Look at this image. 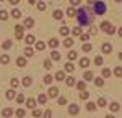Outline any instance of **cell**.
I'll return each instance as SVG.
<instances>
[{
	"label": "cell",
	"instance_id": "1",
	"mask_svg": "<svg viewBox=\"0 0 122 118\" xmlns=\"http://www.w3.org/2000/svg\"><path fill=\"white\" fill-rule=\"evenodd\" d=\"M90 10H91L90 7H88V8H78V12H76V18H78L80 26H88V25L93 21V17H91Z\"/></svg>",
	"mask_w": 122,
	"mask_h": 118
},
{
	"label": "cell",
	"instance_id": "2",
	"mask_svg": "<svg viewBox=\"0 0 122 118\" xmlns=\"http://www.w3.org/2000/svg\"><path fill=\"white\" fill-rule=\"evenodd\" d=\"M93 10L96 15H103V13H106V10H107V7H106V3L104 2H101V0H96L93 3Z\"/></svg>",
	"mask_w": 122,
	"mask_h": 118
},
{
	"label": "cell",
	"instance_id": "3",
	"mask_svg": "<svg viewBox=\"0 0 122 118\" xmlns=\"http://www.w3.org/2000/svg\"><path fill=\"white\" fill-rule=\"evenodd\" d=\"M101 30L106 31L107 35H114V33H116V28H114L109 21H103V23H101Z\"/></svg>",
	"mask_w": 122,
	"mask_h": 118
},
{
	"label": "cell",
	"instance_id": "4",
	"mask_svg": "<svg viewBox=\"0 0 122 118\" xmlns=\"http://www.w3.org/2000/svg\"><path fill=\"white\" fill-rule=\"evenodd\" d=\"M47 97H51V98L59 97V88L57 87H49V90H47Z\"/></svg>",
	"mask_w": 122,
	"mask_h": 118
},
{
	"label": "cell",
	"instance_id": "5",
	"mask_svg": "<svg viewBox=\"0 0 122 118\" xmlns=\"http://www.w3.org/2000/svg\"><path fill=\"white\" fill-rule=\"evenodd\" d=\"M23 25H15V31H16V39H23Z\"/></svg>",
	"mask_w": 122,
	"mask_h": 118
},
{
	"label": "cell",
	"instance_id": "6",
	"mask_svg": "<svg viewBox=\"0 0 122 118\" xmlns=\"http://www.w3.org/2000/svg\"><path fill=\"white\" fill-rule=\"evenodd\" d=\"M78 112H80V107H78L76 103L68 105V113H70V115H78Z\"/></svg>",
	"mask_w": 122,
	"mask_h": 118
},
{
	"label": "cell",
	"instance_id": "7",
	"mask_svg": "<svg viewBox=\"0 0 122 118\" xmlns=\"http://www.w3.org/2000/svg\"><path fill=\"white\" fill-rule=\"evenodd\" d=\"M25 28H33L34 26V20L31 18V17H28V18L25 20V25H23Z\"/></svg>",
	"mask_w": 122,
	"mask_h": 118
},
{
	"label": "cell",
	"instance_id": "8",
	"mask_svg": "<svg viewBox=\"0 0 122 118\" xmlns=\"http://www.w3.org/2000/svg\"><path fill=\"white\" fill-rule=\"evenodd\" d=\"M88 66H90V59H88V58H81V59H80V67L86 69Z\"/></svg>",
	"mask_w": 122,
	"mask_h": 118
},
{
	"label": "cell",
	"instance_id": "9",
	"mask_svg": "<svg viewBox=\"0 0 122 118\" xmlns=\"http://www.w3.org/2000/svg\"><path fill=\"white\" fill-rule=\"evenodd\" d=\"M26 107L31 108V110H34V107H36V100H34V98H28V100H26Z\"/></svg>",
	"mask_w": 122,
	"mask_h": 118
},
{
	"label": "cell",
	"instance_id": "10",
	"mask_svg": "<svg viewBox=\"0 0 122 118\" xmlns=\"http://www.w3.org/2000/svg\"><path fill=\"white\" fill-rule=\"evenodd\" d=\"M101 49H103V53H106V54H107V53H111V51H112V46H111L109 43H104L103 46H101Z\"/></svg>",
	"mask_w": 122,
	"mask_h": 118
},
{
	"label": "cell",
	"instance_id": "11",
	"mask_svg": "<svg viewBox=\"0 0 122 118\" xmlns=\"http://www.w3.org/2000/svg\"><path fill=\"white\" fill-rule=\"evenodd\" d=\"M109 108H111V112H119V108H121V105L117 103V102H112V103H109Z\"/></svg>",
	"mask_w": 122,
	"mask_h": 118
},
{
	"label": "cell",
	"instance_id": "12",
	"mask_svg": "<svg viewBox=\"0 0 122 118\" xmlns=\"http://www.w3.org/2000/svg\"><path fill=\"white\" fill-rule=\"evenodd\" d=\"M56 80H60V82L65 80V72H64V71H59L56 74Z\"/></svg>",
	"mask_w": 122,
	"mask_h": 118
},
{
	"label": "cell",
	"instance_id": "13",
	"mask_svg": "<svg viewBox=\"0 0 122 118\" xmlns=\"http://www.w3.org/2000/svg\"><path fill=\"white\" fill-rule=\"evenodd\" d=\"M2 115H3L5 118H8V117H11V115H13V110H11V108H3Z\"/></svg>",
	"mask_w": 122,
	"mask_h": 118
},
{
	"label": "cell",
	"instance_id": "14",
	"mask_svg": "<svg viewBox=\"0 0 122 118\" xmlns=\"http://www.w3.org/2000/svg\"><path fill=\"white\" fill-rule=\"evenodd\" d=\"M54 18L56 20H62L64 18V12H62V10H56V12H54Z\"/></svg>",
	"mask_w": 122,
	"mask_h": 118
},
{
	"label": "cell",
	"instance_id": "15",
	"mask_svg": "<svg viewBox=\"0 0 122 118\" xmlns=\"http://www.w3.org/2000/svg\"><path fill=\"white\" fill-rule=\"evenodd\" d=\"M0 62H2V64H8L10 62V56L8 54H2V56H0Z\"/></svg>",
	"mask_w": 122,
	"mask_h": 118
},
{
	"label": "cell",
	"instance_id": "16",
	"mask_svg": "<svg viewBox=\"0 0 122 118\" xmlns=\"http://www.w3.org/2000/svg\"><path fill=\"white\" fill-rule=\"evenodd\" d=\"M59 33H60L62 36H68V33H70V30H68V26H62V28L59 30Z\"/></svg>",
	"mask_w": 122,
	"mask_h": 118
},
{
	"label": "cell",
	"instance_id": "17",
	"mask_svg": "<svg viewBox=\"0 0 122 118\" xmlns=\"http://www.w3.org/2000/svg\"><path fill=\"white\" fill-rule=\"evenodd\" d=\"M78 95H80V100H88V97H90V92H86V90H81Z\"/></svg>",
	"mask_w": 122,
	"mask_h": 118
},
{
	"label": "cell",
	"instance_id": "18",
	"mask_svg": "<svg viewBox=\"0 0 122 118\" xmlns=\"http://www.w3.org/2000/svg\"><path fill=\"white\" fill-rule=\"evenodd\" d=\"M38 102H39V103H46V102H47V95H46V94H39V95H38Z\"/></svg>",
	"mask_w": 122,
	"mask_h": 118
},
{
	"label": "cell",
	"instance_id": "19",
	"mask_svg": "<svg viewBox=\"0 0 122 118\" xmlns=\"http://www.w3.org/2000/svg\"><path fill=\"white\" fill-rule=\"evenodd\" d=\"M10 15H11L13 18H20V17H21V12H20L18 8H13V10H11V13H10Z\"/></svg>",
	"mask_w": 122,
	"mask_h": 118
},
{
	"label": "cell",
	"instance_id": "20",
	"mask_svg": "<svg viewBox=\"0 0 122 118\" xmlns=\"http://www.w3.org/2000/svg\"><path fill=\"white\" fill-rule=\"evenodd\" d=\"M5 95H7L8 100H13V98H15V90H13V88H10V90H7V94H5Z\"/></svg>",
	"mask_w": 122,
	"mask_h": 118
},
{
	"label": "cell",
	"instance_id": "21",
	"mask_svg": "<svg viewBox=\"0 0 122 118\" xmlns=\"http://www.w3.org/2000/svg\"><path fill=\"white\" fill-rule=\"evenodd\" d=\"M86 110H88V112H94V110H96V103L88 102V103H86Z\"/></svg>",
	"mask_w": 122,
	"mask_h": 118
},
{
	"label": "cell",
	"instance_id": "22",
	"mask_svg": "<svg viewBox=\"0 0 122 118\" xmlns=\"http://www.w3.org/2000/svg\"><path fill=\"white\" fill-rule=\"evenodd\" d=\"M7 18H8V12H7V10H0V20L5 21Z\"/></svg>",
	"mask_w": 122,
	"mask_h": 118
},
{
	"label": "cell",
	"instance_id": "23",
	"mask_svg": "<svg viewBox=\"0 0 122 118\" xmlns=\"http://www.w3.org/2000/svg\"><path fill=\"white\" fill-rule=\"evenodd\" d=\"M36 49H38V51H44V49H46V43L38 41V43H36Z\"/></svg>",
	"mask_w": 122,
	"mask_h": 118
},
{
	"label": "cell",
	"instance_id": "24",
	"mask_svg": "<svg viewBox=\"0 0 122 118\" xmlns=\"http://www.w3.org/2000/svg\"><path fill=\"white\" fill-rule=\"evenodd\" d=\"M51 59H52V61H60V54H59L57 51H52V53H51Z\"/></svg>",
	"mask_w": 122,
	"mask_h": 118
},
{
	"label": "cell",
	"instance_id": "25",
	"mask_svg": "<svg viewBox=\"0 0 122 118\" xmlns=\"http://www.w3.org/2000/svg\"><path fill=\"white\" fill-rule=\"evenodd\" d=\"M75 85H76V88H78V90H85V87H86L85 80H78V82H76Z\"/></svg>",
	"mask_w": 122,
	"mask_h": 118
},
{
	"label": "cell",
	"instance_id": "26",
	"mask_svg": "<svg viewBox=\"0 0 122 118\" xmlns=\"http://www.w3.org/2000/svg\"><path fill=\"white\" fill-rule=\"evenodd\" d=\"M75 84H76L75 77H67V85H68V87H73Z\"/></svg>",
	"mask_w": 122,
	"mask_h": 118
},
{
	"label": "cell",
	"instance_id": "27",
	"mask_svg": "<svg viewBox=\"0 0 122 118\" xmlns=\"http://www.w3.org/2000/svg\"><path fill=\"white\" fill-rule=\"evenodd\" d=\"M83 79L85 80H93V72H91V71H86L85 76H83Z\"/></svg>",
	"mask_w": 122,
	"mask_h": 118
},
{
	"label": "cell",
	"instance_id": "28",
	"mask_svg": "<svg viewBox=\"0 0 122 118\" xmlns=\"http://www.w3.org/2000/svg\"><path fill=\"white\" fill-rule=\"evenodd\" d=\"M49 46H51V48H52V49H54V48H57V46H59V41H57L56 38L49 39Z\"/></svg>",
	"mask_w": 122,
	"mask_h": 118
},
{
	"label": "cell",
	"instance_id": "29",
	"mask_svg": "<svg viewBox=\"0 0 122 118\" xmlns=\"http://www.w3.org/2000/svg\"><path fill=\"white\" fill-rule=\"evenodd\" d=\"M101 74H103V77H106V79H107V77H111V74H112V72H111V71H109L107 67H104L103 71H101Z\"/></svg>",
	"mask_w": 122,
	"mask_h": 118
},
{
	"label": "cell",
	"instance_id": "30",
	"mask_svg": "<svg viewBox=\"0 0 122 118\" xmlns=\"http://www.w3.org/2000/svg\"><path fill=\"white\" fill-rule=\"evenodd\" d=\"M94 84H96L98 87H103V85H104V79L103 77H96V79H94Z\"/></svg>",
	"mask_w": 122,
	"mask_h": 118
},
{
	"label": "cell",
	"instance_id": "31",
	"mask_svg": "<svg viewBox=\"0 0 122 118\" xmlns=\"http://www.w3.org/2000/svg\"><path fill=\"white\" fill-rule=\"evenodd\" d=\"M16 64H18L20 67H25V66H26V59L25 58H18L16 59Z\"/></svg>",
	"mask_w": 122,
	"mask_h": 118
},
{
	"label": "cell",
	"instance_id": "32",
	"mask_svg": "<svg viewBox=\"0 0 122 118\" xmlns=\"http://www.w3.org/2000/svg\"><path fill=\"white\" fill-rule=\"evenodd\" d=\"M106 105H107V102H106V98H104V97L98 98V107H106Z\"/></svg>",
	"mask_w": 122,
	"mask_h": 118
},
{
	"label": "cell",
	"instance_id": "33",
	"mask_svg": "<svg viewBox=\"0 0 122 118\" xmlns=\"http://www.w3.org/2000/svg\"><path fill=\"white\" fill-rule=\"evenodd\" d=\"M65 71L67 72H73V71H75V66H73L72 62H67L65 64Z\"/></svg>",
	"mask_w": 122,
	"mask_h": 118
},
{
	"label": "cell",
	"instance_id": "34",
	"mask_svg": "<svg viewBox=\"0 0 122 118\" xmlns=\"http://www.w3.org/2000/svg\"><path fill=\"white\" fill-rule=\"evenodd\" d=\"M31 84H33V79L31 77H25L23 79V85H25V87H29Z\"/></svg>",
	"mask_w": 122,
	"mask_h": 118
},
{
	"label": "cell",
	"instance_id": "35",
	"mask_svg": "<svg viewBox=\"0 0 122 118\" xmlns=\"http://www.w3.org/2000/svg\"><path fill=\"white\" fill-rule=\"evenodd\" d=\"M114 76L116 77H122V67L121 66H117V67L114 69Z\"/></svg>",
	"mask_w": 122,
	"mask_h": 118
},
{
	"label": "cell",
	"instance_id": "36",
	"mask_svg": "<svg viewBox=\"0 0 122 118\" xmlns=\"http://www.w3.org/2000/svg\"><path fill=\"white\" fill-rule=\"evenodd\" d=\"M46 2H42V0H41V2H38V10L39 12H44V10H46Z\"/></svg>",
	"mask_w": 122,
	"mask_h": 118
},
{
	"label": "cell",
	"instance_id": "37",
	"mask_svg": "<svg viewBox=\"0 0 122 118\" xmlns=\"http://www.w3.org/2000/svg\"><path fill=\"white\" fill-rule=\"evenodd\" d=\"M52 80H54V77H52L51 74H47L46 77H44V84H47V85H51V84H52Z\"/></svg>",
	"mask_w": 122,
	"mask_h": 118
},
{
	"label": "cell",
	"instance_id": "38",
	"mask_svg": "<svg viewBox=\"0 0 122 118\" xmlns=\"http://www.w3.org/2000/svg\"><path fill=\"white\" fill-rule=\"evenodd\" d=\"M64 46H65V48H72V46H73V39L67 38L65 41H64Z\"/></svg>",
	"mask_w": 122,
	"mask_h": 118
},
{
	"label": "cell",
	"instance_id": "39",
	"mask_svg": "<svg viewBox=\"0 0 122 118\" xmlns=\"http://www.w3.org/2000/svg\"><path fill=\"white\" fill-rule=\"evenodd\" d=\"M15 113H16V117H18V118H23V117H25V115H26V112H25L23 108H18V110H16Z\"/></svg>",
	"mask_w": 122,
	"mask_h": 118
},
{
	"label": "cell",
	"instance_id": "40",
	"mask_svg": "<svg viewBox=\"0 0 122 118\" xmlns=\"http://www.w3.org/2000/svg\"><path fill=\"white\" fill-rule=\"evenodd\" d=\"M76 58H78L76 51H70V53H68V59H70V61H75Z\"/></svg>",
	"mask_w": 122,
	"mask_h": 118
},
{
	"label": "cell",
	"instance_id": "41",
	"mask_svg": "<svg viewBox=\"0 0 122 118\" xmlns=\"http://www.w3.org/2000/svg\"><path fill=\"white\" fill-rule=\"evenodd\" d=\"M44 67L49 71V69H52V59H46L44 61Z\"/></svg>",
	"mask_w": 122,
	"mask_h": 118
},
{
	"label": "cell",
	"instance_id": "42",
	"mask_svg": "<svg viewBox=\"0 0 122 118\" xmlns=\"http://www.w3.org/2000/svg\"><path fill=\"white\" fill-rule=\"evenodd\" d=\"M25 41H26V43H28V44H33V43H34V41H36V39H34V36H33V35H28V36H26V38H25Z\"/></svg>",
	"mask_w": 122,
	"mask_h": 118
},
{
	"label": "cell",
	"instance_id": "43",
	"mask_svg": "<svg viewBox=\"0 0 122 118\" xmlns=\"http://www.w3.org/2000/svg\"><path fill=\"white\" fill-rule=\"evenodd\" d=\"M34 54V49H31V48H26L25 49V56H28V58H31Z\"/></svg>",
	"mask_w": 122,
	"mask_h": 118
},
{
	"label": "cell",
	"instance_id": "44",
	"mask_svg": "<svg viewBox=\"0 0 122 118\" xmlns=\"http://www.w3.org/2000/svg\"><path fill=\"white\" fill-rule=\"evenodd\" d=\"M11 44H13V43H11L10 39H7V41L2 44V48H3V49H10V48H11Z\"/></svg>",
	"mask_w": 122,
	"mask_h": 118
},
{
	"label": "cell",
	"instance_id": "45",
	"mask_svg": "<svg viewBox=\"0 0 122 118\" xmlns=\"http://www.w3.org/2000/svg\"><path fill=\"white\" fill-rule=\"evenodd\" d=\"M81 35V26H75L73 28V36H80Z\"/></svg>",
	"mask_w": 122,
	"mask_h": 118
},
{
	"label": "cell",
	"instance_id": "46",
	"mask_svg": "<svg viewBox=\"0 0 122 118\" xmlns=\"http://www.w3.org/2000/svg\"><path fill=\"white\" fill-rule=\"evenodd\" d=\"M67 15H68V17H75V15H76L75 8H73V7H70V8L67 10Z\"/></svg>",
	"mask_w": 122,
	"mask_h": 118
},
{
	"label": "cell",
	"instance_id": "47",
	"mask_svg": "<svg viewBox=\"0 0 122 118\" xmlns=\"http://www.w3.org/2000/svg\"><path fill=\"white\" fill-rule=\"evenodd\" d=\"M91 49H93V46H91L90 43H85V44H83V51H85V53H88V51H91Z\"/></svg>",
	"mask_w": 122,
	"mask_h": 118
},
{
	"label": "cell",
	"instance_id": "48",
	"mask_svg": "<svg viewBox=\"0 0 122 118\" xmlns=\"http://www.w3.org/2000/svg\"><path fill=\"white\" fill-rule=\"evenodd\" d=\"M10 85H11V87H13V88H16V87H18V85H20V82H18V80H16V79H11V80H10Z\"/></svg>",
	"mask_w": 122,
	"mask_h": 118
},
{
	"label": "cell",
	"instance_id": "49",
	"mask_svg": "<svg viewBox=\"0 0 122 118\" xmlns=\"http://www.w3.org/2000/svg\"><path fill=\"white\" fill-rule=\"evenodd\" d=\"M94 64H96V66H103V58H101V56L94 58Z\"/></svg>",
	"mask_w": 122,
	"mask_h": 118
},
{
	"label": "cell",
	"instance_id": "50",
	"mask_svg": "<svg viewBox=\"0 0 122 118\" xmlns=\"http://www.w3.org/2000/svg\"><path fill=\"white\" fill-rule=\"evenodd\" d=\"M16 102H18V103H23V102H25V95H23V94L16 95Z\"/></svg>",
	"mask_w": 122,
	"mask_h": 118
},
{
	"label": "cell",
	"instance_id": "51",
	"mask_svg": "<svg viewBox=\"0 0 122 118\" xmlns=\"http://www.w3.org/2000/svg\"><path fill=\"white\" fill-rule=\"evenodd\" d=\"M80 38H81V41H85V43H86V41L90 39V35H85V33H81V35H80Z\"/></svg>",
	"mask_w": 122,
	"mask_h": 118
},
{
	"label": "cell",
	"instance_id": "52",
	"mask_svg": "<svg viewBox=\"0 0 122 118\" xmlns=\"http://www.w3.org/2000/svg\"><path fill=\"white\" fill-rule=\"evenodd\" d=\"M44 118H52V112L51 110H46L44 112Z\"/></svg>",
	"mask_w": 122,
	"mask_h": 118
},
{
	"label": "cell",
	"instance_id": "53",
	"mask_svg": "<svg viewBox=\"0 0 122 118\" xmlns=\"http://www.w3.org/2000/svg\"><path fill=\"white\" fill-rule=\"evenodd\" d=\"M65 103H67V98L65 97H60V98H59V105H65Z\"/></svg>",
	"mask_w": 122,
	"mask_h": 118
},
{
	"label": "cell",
	"instance_id": "54",
	"mask_svg": "<svg viewBox=\"0 0 122 118\" xmlns=\"http://www.w3.org/2000/svg\"><path fill=\"white\" fill-rule=\"evenodd\" d=\"M80 2H81V0H70V3H72L73 7H78V5H80Z\"/></svg>",
	"mask_w": 122,
	"mask_h": 118
},
{
	"label": "cell",
	"instance_id": "55",
	"mask_svg": "<svg viewBox=\"0 0 122 118\" xmlns=\"http://www.w3.org/2000/svg\"><path fill=\"white\" fill-rule=\"evenodd\" d=\"M33 115H34V117H41V110H36V108H34V110H33Z\"/></svg>",
	"mask_w": 122,
	"mask_h": 118
},
{
	"label": "cell",
	"instance_id": "56",
	"mask_svg": "<svg viewBox=\"0 0 122 118\" xmlns=\"http://www.w3.org/2000/svg\"><path fill=\"white\" fill-rule=\"evenodd\" d=\"M96 33H98V30L91 26V28H90V35H96Z\"/></svg>",
	"mask_w": 122,
	"mask_h": 118
},
{
	"label": "cell",
	"instance_id": "57",
	"mask_svg": "<svg viewBox=\"0 0 122 118\" xmlns=\"http://www.w3.org/2000/svg\"><path fill=\"white\" fill-rule=\"evenodd\" d=\"M10 3H11V5H18L20 3V0H8Z\"/></svg>",
	"mask_w": 122,
	"mask_h": 118
},
{
	"label": "cell",
	"instance_id": "58",
	"mask_svg": "<svg viewBox=\"0 0 122 118\" xmlns=\"http://www.w3.org/2000/svg\"><path fill=\"white\" fill-rule=\"evenodd\" d=\"M86 2H88L90 5H93V3H94V2H96V0H86Z\"/></svg>",
	"mask_w": 122,
	"mask_h": 118
},
{
	"label": "cell",
	"instance_id": "59",
	"mask_svg": "<svg viewBox=\"0 0 122 118\" xmlns=\"http://www.w3.org/2000/svg\"><path fill=\"white\" fill-rule=\"evenodd\" d=\"M29 3H31V5H34V3H36V0H28Z\"/></svg>",
	"mask_w": 122,
	"mask_h": 118
},
{
	"label": "cell",
	"instance_id": "60",
	"mask_svg": "<svg viewBox=\"0 0 122 118\" xmlns=\"http://www.w3.org/2000/svg\"><path fill=\"white\" fill-rule=\"evenodd\" d=\"M119 36H122V26L119 28Z\"/></svg>",
	"mask_w": 122,
	"mask_h": 118
},
{
	"label": "cell",
	"instance_id": "61",
	"mask_svg": "<svg viewBox=\"0 0 122 118\" xmlns=\"http://www.w3.org/2000/svg\"><path fill=\"white\" fill-rule=\"evenodd\" d=\"M119 59H121V61H122V53H119Z\"/></svg>",
	"mask_w": 122,
	"mask_h": 118
},
{
	"label": "cell",
	"instance_id": "62",
	"mask_svg": "<svg viewBox=\"0 0 122 118\" xmlns=\"http://www.w3.org/2000/svg\"><path fill=\"white\" fill-rule=\"evenodd\" d=\"M104 118H114V117H112V115H107V117H104Z\"/></svg>",
	"mask_w": 122,
	"mask_h": 118
},
{
	"label": "cell",
	"instance_id": "63",
	"mask_svg": "<svg viewBox=\"0 0 122 118\" xmlns=\"http://www.w3.org/2000/svg\"><path fill=\"white\" fill-rule=\"evenodd\" d=\"M116 2H117V3H121V2H122V0H116Z\"/></svg>",
	"mask_w": 122,
	"mask_h": 118
},
{
	"label": "cell",
	"instance_id": "64",
	"mask_svg": "<svg viewBox=\"0 0 122 118\" xmlns=\"http://www.w3.org/2000/svg\"><path fill=\"white\" fill-rule=\"evenodd\" d=\"M0 2H2V0H0Z\"/></svg>",
	"mask_w": 122,
	"mask_h": 118
}]
</instances>
